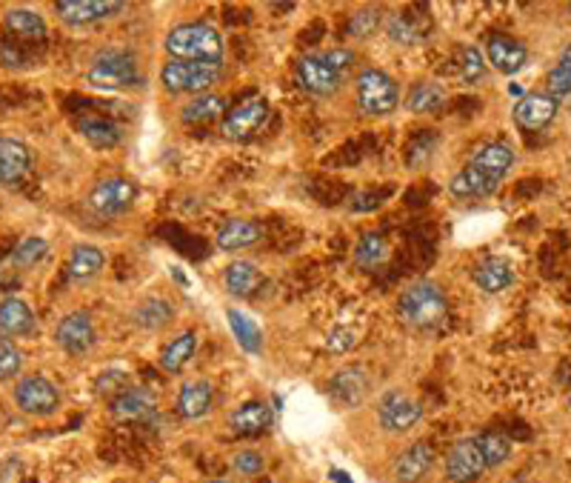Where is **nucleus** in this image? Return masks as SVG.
<instances>
[{
    "instance_id": "f3484780",
    "label": "nucleus",
    "mask_w": 571,
    "mask_h": 483,
    "mask_svg": "<svg viewBox=\"0 0 571 483\" xmlns=\"http://www.w3.org/2000/svg\"><path fill=\"white\" fill-rule=\"evenodd\" d=\"M155 409H158V395L149 386H135V383L109 403V412L118 423L146 421L155 415Z\"/></svg>"
},
{
    "instance_id": "1a4fd4ad",
    "label": "nucleus",
    "mask_w": 571,
    "mask_h": 483,
    "mask_svg": "<svg viewBox=\"0 0 571 483\" xmlns=\"http://www.w3.org/2000/svg\"><path fill=\"white\" fill-rule=\"evenodd\" d=\"M295 81L306 95H312L317 101H329L340 95L346 78L337 75L323 55H306L295 63Z\"/></svg>"
},
{
    "instance_id": "37998d69",
    "label": "nucleus",
    "mask_w": 571,
    "mask_h": 483,
    "mask_svg": "<svg viewBox=\"0 0 571 483\" xmlns=\"http://www.w3.org/2000/svg\"><path fill=\"white\" fill-rule=\"evenodd\" d=\"M263 466H266V461H263V455L257 449H240L229 461V469L240 478H255V475L263 472Z\"/></svg>"
},
{
    "instance_id": "3c124183",
    "label": "nucleus",
    "mask_w": 571,
    "mask_h": 483,
    "mask_svg": "<svg viewBox=\"0 0 571 483\" xmlns=\"http://www.w3.org/2000/svg\"><path fill=\"white\" fill-rule=\"evenodd\" d=\"M329 483H352V481L346 478V472H340V469H332V472H329Z\"/></svg>"
},
{
    "instance_id": "f03ea898",
    "label": "nucleus",
    "mask_w": 571,
    "mask_h": 483,
    "mask_svg": "<svg viewBox=\"0 0 571 483\" xmlns=\"http://www.w3.org/2000/svg\"><path fill=\"white\" fill-rule=\"evenodd\" d=\"M397 315L400 321L412 329H420V332H429V329H437L440 323L446 321L449 315V298L443 292L440 283L429 281H414L412 286H406L397 298Z\"/></svg>"
},
{
    "instance_id": "393cba45",
    "label": "nucleus",
    "mask_w": 571,
    "mask_h": 483,
    "mask_svg": "<svg viewBox=\"0 0 571 483\" xmlns=\"http://www.w3.org/2000/svg\"><path fill=\"white\" fill-rule=\"evenodd\" d=\"M197 346H200V332L197 329H183L180 335H175L160 349L158 366L166 375H178V372H183V366L197 355Z\"/></svg>"
},
{
    "instance_id": "cd10ccee",
    "label": "nucleus",
    "mask_w": 571,
    "mask_h": 483,
    "mask_svg": "<svg viewBox=\"0 0 571 483\" xmlns=\"http://www.w3.org/2000/svg\"><path fill=\"white\" fill-rule=\"evenodd\" d=\"M178 415L183 421H200L209 415L212 409V383L195 378V381H186L180 386L178 403H175Z\"/></svg>"
},
{
    "instance_id": "7ed1b4c3",
    "label": "nucleus",
    "mask_w": 571,
    "mask_h": 483,
    "mask_svg": "<svg viewBox=\"0 0 571 483\" xmlns=\"http://www.w3.org/2000/svg\"><path fill=\"white\" fill-rule=\"evenodd\" d=\"M355 103L363 118H389L400 106V86L389 72L377 66H363L355 75Z\"/></svg>"
},
{
    "instance_id": "0eeeda50",
    "label": "nucleus",
    "mask_w": 571,
    "mask_h": 483,
    "mask_svg": "<svg viewBox=\"0 0 571 483\" xmlns=\"http://www.w3.org/2000/svg\"><path fill=\"white\" fill-rule=\"evenodd\" d=\"M269 115H272V109H269L266 98H257V95L246 98V101H240L226 112V118L220 121V135L232 143L252 141L257 132L266 126Z\"/></svg>"
},
{
    "instance_id": "c756f323",
    "label": "nucleus",
    "mask_w": 571,
    "mask_h": 483,
    "mask_svg": "<svg viewBox=\"0 0 571 483\" xmlns=\"http://www.w3.org/2000/svg\"><path fill=\"white\" fill-rule=\"evenodd\" d=\"M263 283V272L255 261H232L223 272V286L232 298H252Z\"/></svg>"
},
{
    "instance_id": "79ce46f5",
    "label": "nucleus",
    "mask_w": 571,
    "mask_h": 483,
    "mask_svg": "<svg viewBox=\"0 0 571 483\" xmlns=\"http://www.w3.org/2000/svg\"><path fill=\"white\" fill-rule=\"evenodd\" d=\"M486 75V58L477 46H463V61H460V81L477 83Z\"/></svg>"
},
{
    "instance_id": "2f4dec72",
    "label": "nucleus",
    "mask_w": 571,
    "mask_h": 483,
    "mask_svg": "<svg viewBox=\"0 0 571 483\" xmlns=\"http://www.w3.org/2000/svg\"><path fill=\"white\" fill-rule=\"evenodd\" d=\"M3 29L12 38H20V41H40V38H46V21L35 9H9L3 15Z\"/></svg>"
},
{
    "instance_id": "a211bd4d",
    "label": "nucleus",
    "mask_w": 571,
    "mask_h": 483,
    "mask_svg": "<svg viewBox=\"0 0 571 483\" xmlns=\"http://www.w3.org/2000/svg\"><path fill=\"white\" fill-rule=\"evenodd\" d=\"M529 61V49L512 35L494 32L486 41V63H492L494 72L500 75H517Z\"/></svg>"
},
{
    "instance_id": "412c9836",
    "label": "nucleus",
    "mask_w": 571,
    "mask_h": 483,
    "mask_svg": "<svg viewBox=\"0 0 571 483\" xmlns=\"http://www.w3.org/2000/svg\"><path fill=\"white\" fill-rule=\"evenodd\" d=\"M466 166H472V169L483 172V175H489V178L503 181V178L512 172L514 149L509 143H500V141L483 143V146H477L472 155H469Z\"/></svg>"
},
{
    "instance_id": "f8f14e48",
    "label": "nucleus",
    "mask_w": 571,
    "mask_h": 483,
    "mask_svg": "<svg viewBox=\"0 0 571 483\" xmlns=\"http://www.w3.org/2000/svg\"><path fill=\"white\" fill-rule=\"evenodd\" d=\"M95 341H98L95 323L83 309L63 315L55 326V343L66 355H86L95 346Z\"/></svg>"
},
{
    "instance_id": "13d9d810",
    "label": "nucleus",
    "mask_w": 571,
    "mask_h": 483,
    "mask_svg": "<svg viewBox=\"0 0 571 483\" xmlns=\"http://www.w3.org/2000/svg\"><path fill=\"white\" fill-rule=\"evenodd\" d=\"M569 12H571V3H569Z\"/></svg>"
},
{
    "instance_id": "4c0bfd02",
    "label": "nucleus",
    "mask_w": 571,
    "mask_h": 483,
    "mask_svg": "<svg viewBox=\"0 0 571 483\" xmlns=\"http://www.w3.org/2000/svg\"><path fill=\"white\" fill-rule=\"evenodd\" d=\"M474 438H477V446H480L489 469H497V466H503V463L512 458V441L506 435H500V432H477Z\"/></svg>"
},
{
    "instance_id": "58836bf2",
    "label": "nucleus",
    "mask_w": 571,
    "mask_h": 483,
    "mask_svg": "<svg viewBox=\"0 0 571 483\" xmlns=\"http://www.w3.org/2000/svg\"><path fill=\"white\" fill-rule=\"evenodd\" d=\"M129 386H132L129 372H123V369H106V372H100L98 381H95V392H98V398L112 403L118 395H123Z\"/></svg>"
},
{
    "instance_id": "a18cd8bd",
    "label": "nucleus",
    "mask_w": 571,
    "mask_h": 483,
    "mask_svg": "<svg viewBox=\"0 0 571 483\" xmlns=\"http://www.w3.org/2000/svg\"><path fill=\"white\" fill-rule=\"evenodd\" d=\"M546 95H552L557 103L563 98H571V72L566 66L554 63L552 69L546 72Z\"/></svg>"
},
{
    "instance_id": "09e8293b",
    "label": "nucleus",
    "mask_w": 571,
    "mask_h": 483,
    "mask_svg": "<svg viewBox=\"0 0 571 483\" xmlns=\"http://www.w3.org/2000/svg\"><path fill=\"white\" fill-rule=\"evenodd\" d=\"M26 481V466L20 458H3L0 461V483H23Z\"/></svg>"
},
{
    "instance_id": "ddd939ff",
    "label": "nucleus",
    "mask_w": 571,
    "mask_h": 483,
    "mask_svg": "<svg viewBox=\"0 0 571 483\" xmlns=\"http://www.w3.org/2000/svg\"><path fill=\"white\" fill-rule=\"evenodd\" d=\"M372 392V378L366 375V369L360 366H346L332 375L329 381V398L340 406V409H357L369 401Z\"/></svg>"
},
{
    "instance_id": "5701e85b",
    "label": "nucleus",
    "mask_w": 571,
    "mask_h": 483,
    "mask_svg": "<svg viewBox=\"0 0 571 483\" xmlns=\"http://www.w3.org/2000/svg\"><path fill=\"white\" fill-rule=\"evenodd\" d=\"M106 266V252L92 243H78L72 246L69 258H66V278L72 283H86L98 278Z\"/></svg>"
},
{
    "instance_id": "e433bc0d",
    "label": "nucleus",
    "mask_w": 571,
    "mask_h": 483,
    "mask_svg": "<svg viewBox=\"0 0 571 483\" xmlns=\"http://www.w3.org/2000/svg\"><path fill=\"white\" fill-rule=\"evenodd\" d=\"M380 23H383V15H380V9H375V6L357 9L355 15L346 21L343 38H346V41H369V38H375L377 35Z\"/></svg>"
},
{
    "instance_id": "6e6552de",
    "label": "nucleus",
    "mask_w": 571,
    "mask_h": 483,
    "mask_svg": "<svg viewBox=\"0 0 571 483\" xmlns=\"http://www.w3.org/2000/svg\"><path fill=\"white\" fill-rule=\"evenodd\" d=\"M15 406L29 418H52L60 409V389L43 375H26L15 383Z\"/></svg>"
},
{
    "instance_id": "9b49d317",
    "label": "nucleus",
    "mask_w": 571,
    "mask_h": 483,
    "mask_svg": "<svg viewBox=\"0 0 571 483\" xmlns=\"http://www.w3.org/2000/svg\"><path fill=\"white\" fill-rule=\"evenodd\" d=\"M486 472H489V466H486V458H483L474 435L460 438L449 446V455H446L449 483H477Z\"/></svg>"
},
{
    "instance_id": "4468645a",
    "label": "nucleus",
    "mask_w": 571,
    "mask_h": 483,
    "mask_svg": "<svg viewBox=\"0 0 571 483\" xmlns=\"http://www.w3.org/2000/svg\"><path fill=\"white\" fill-rule=\"evenodd\" d=\"M55 12L66 26H92V23L126 12V3H118V0H60V3H55Z\"/></svg>"
},
{
    "instance_id": "6ab92c4d",
    "label": "nucleus",
    "mask_w": 571,
    "mask_h": 483,
    "mask_svg": "<svg viewBox=\"0 0 571 483\" xmlns=\"http://www.w3.org/2000/svg\"><path fill=\"white\" fill-rule=\"evenodd\" d=\"M272 423H275V412H272V406L266 401L237 403L235 409L229 412V418H226V426L235 435H246V438L263 435Z\"/></svg>"
},
{
    "instance_id": "f257e3e1",
    "label": "nucleus",
    "mask_w": 571,
    "mask_h": 483,
    "mask_svg": "<svg viewBox=\"0 0 571 483\" xmlns=\"http://www.w3.org/2000/svg\"><path fill=\"white\" fill-rule=\"evenodd\" d=\"M163 49L169 61H192V63H212L223 66L226 61V41L212 23L186 21L172 26L166 32Z\"/></svg>"
},
{
    "instance_id": "864d4df0",
    "label": "nucleus",
    "mask_w": 571,
    "mask_h": 483,
    "mask_svg": "<svg viewBox=\"0 0 571 483\" xmlns=\"http://www.w3.org/2000/svg\"><path fill=\"white\" fill-rule=\"evenodd\" d=\"M509 95H517V98H523V95H526V92H523V89H520V83H512V86H509Z\"/></svg>"
},
{
    "instance_id": "49530a36",
    "label": "nucleus",
    "mask_w": 571,
    "mask_h": 483,
    "mask_svg": "<svg viewBox=\"0 0 571 483\" xmlns=\"http://www.w3.org/2000/svg\"><path fill=\"white\" fill-rule=\"evenodd\" d=\"M323 58H326V63L335 69L337 75H343V78L357 66V55L352 49H329V52H323Z\"/></svg>"
},
{
    "instance_id": "20e7f679",
    "label": "nucleus",
    "mask_w": 571,
    "mask_h": 483,
    "mask_svg": "<svg viewBox=\"0 0 571 483\" xmlns=\"http://www.w3.org/2000/svg\"><path fill=\"white\" fill-rule=\"evenodd\" d=\"M223 81V66L192 61H166L160 66V86L169 95H209L212 86Z\"/></svg>"
},
{
    "instance_id": "72a5a7b5",
    "label": "nucleus",
    "mask_w": 571,
    "mask_h": 483,
    "mask_svg": "<svg viewBox=\"0 0 571 483\" xmlns=\"http://www.w3.org/2000/svg\"><path fill=\"white\" fill-rule=\"evenodd\" d=\"M443 103H446V89L437 81L414 83L406 95V109L412 115H434L443 109Z\"/></svg>"
},
{
    "instance_id": "6e6d98bb",
    "label": "nucleus",
    "mask_w": 571,
    "mask_h": 483,
    "mask_svg": "<svg viewBox=\"0 0 571 483\" xmlns=\"http://www.w3.org/2000/svg\"><path fill=\"white\" fill-rule=\"evenodd\" d=\"M509 483H526V481H509Z\"/></svg>"
},
{
    "instance_id": "f704fd0d",
    "label": "nucleus",
    "mask_w": 571,
    "mask_h": 483,
    "mask_svg": "<svg viewBox=\"0 0 571 483\" xmlns=\"http://www.w3.org/2000/svg\"><path fill=\"white\" fill-rule=\"evenodd\" d=\"M226 321L232 326V335H235L237 346L249 355H260L263 352V332L246 312L240 309H226Z\"/></svg>"
},
{
    "instance_id": "bb28decb",
    "label": "nucleus",
    "mask_w": 571,
    "mask_h": 483,
    "mask_svg": "<svg viewBox=\"0 0 571 483\" xmlns=\"http://www.w3.org/2000/svg\"><path fill=\"white\" fill-rule=\"evenodd\" d=\"M129 321L135 323L140 332H163L169 323L175 321V306L166 298L152 295V298H143V301L132 306Z\"/></svg>"
},
{
    "instance_id": "2eb2a0df",
    "label": "nucleus",
    "mask_w": 571,
    "mask_h": 483,
    "mask_svg": "<svg viewBox=\"0 0 571 483\" xmlns=\"http://www.w3.org/2000/svg\"><path fill=\"white\" fill-rule=\"evenodd\" d=\"M557 109H560V103L554 101L552 95H546V92H526L520 101L514 103L512 121L520 129H526V132H540V129H546L557 118Z\"/></svg>"
},
{
    "instance_id": "de8ad7c7",
    "label": "nucleus",
    "mask_w": 571,
    "mask_h": 483,
    "mask_svg": "<svg viewBox=\"0 0 571 483\" xmlns=\"http://www.w3.org/2000/svg\"><path fill=\"white\" fill-rule=\"evenodd\" d=\"M386 35L394 43H417V32L412 29V23L406 21V18H400V15H392L386 21Z\"/></svg>"
},
{
    "instance_id": "4d7b16f0",
    "label": "nucleus",
    "mask_w": 571,
    "mask_h": 483,
    "mask_svg": "<svg viewBox=\"0 0 571 483\" xmlns=\"http://www.w3.org/2000/svg\"><path fill=\"white\" fill-rule=\"evenodd\" d=\"M569 409H571V392H569Z\"/></svg>"
},
{
    "instance_id": "c9c22d12",
    "label": "nucleus",
    "mask_w": 571,
    "mask_h": 483,
    "mask_svg": "<svg viewBox=\"0 0 571 483\" xmlns=\"http://www.w3.org/2000/svg\"><path fill=\"white\" fill-rule=\"evenodd\" d=\"M386 258H389V243L383 235L377 232L360 235V241L355 243V263L360 269H377L380 263H386Z\"/></svg>"
},
{
    "instance_id": "423d86ee",
    "label": "nucleus",
    "mask_w": 571,
    "mask_h": 483,
    "mask_svg": "<svg viewBox=\"0 0 571 483\" xmlns=\"http://www.w3.org/2000/svg\"><path fill=\"white\" fill-rule=\"evenodd\" d=\"M423 421V403L406 389H389L377 401V423L389 435H409Z\"/></svg>"
},
{
    "instance_id": "7c9ffc66",
    "label": "nucleus",
    "mask_w": 571,
    "mask_h": 483,
    "mask_svg": "<svg viewBox=\"0 0 571 483\" xmlns=\"http://www.w3.org/2000/svg\"><path fill=\"white\" fill-rule=\"evenodd\" d=\"M263 238V229L255 221H246V218H235V221H226L217 229V249L223 252H243L249 246H255Z\"/></svg>"
},
{
    "instance_id": "39448f33",
    "label": "nucleus",
    "mask_w": 571,
    "mask_h": 483,
    "mask_svg": "<svg viewBox=\"0 0 571 483\" xmlns=\"http://www.w3.org/2000/svg\"><path fill=\"white\" fill-rule=\"evenodd\" d=\"M140 81L138 63L132 55L120 52V49H106L103 55H98L89 72H86V83L98 92H120L129 89Z\"/></svg>"
},
{
    "instance_id": "a19ab883",
    "label": "nucleus",
    "mask_w": 571,
    "mask_h": 483,
    "mask_svg": "<svg viewBox=\"0 0 571 483\" xmlns=\"http://www.w3.org/2000/svg\"><path fill=\"white\" fill-rule=\"evenodd\" d=\"M357 341H360V332H357L355 326H349V323H337L329 329V335H326V349L332 352V355H346L349 349H355Z\"/></svg>"
},
{
    "instance_id": "473e14b6",
    "label": "nucleus",
    "mask_w": 571,
    "mask_h": 483,
    "mask_svg": "<svg viewBox=\"0 0 571 483\" xmlns=\"http://www.w3.org/2000/svg\"><path fill=\"white\" fill-rule=\"evenodd\" d=\"M78 132L95 149H103V152L120 146V129L109 118H103V115H80Z\"/></svg>"
},
{
    "instance_id": "9d476101",
    "label": "nucleus",
    "mask_w": 571,
    "mask_h": 483,
    "mask_svg": "<svg viewBox=\"0 0 571 483\" xmlns=\"http://www.w3.org/2000/svg\"><path fill=\"white\" fill-rule=\"evenodd\" d=\"M135 198H138L135 181H129V178H103V181L92 186L86 203L100 218H118V215L132 209Z\"/></svg>"
},
{
    "instance_id": "aec40b11",
    "label": "nucleus",
    "mask_w": 571,
    "mask_h": 483,
    "mask_svg": "<svg viewBox=\"0 0 571 483\" xmlns=\"http://www.w3.org/2000/svg\"><path fill=\"white\" fill-rule=\"evenodd\" d=\"M35 329H38V318L23 298H3L0 301V338L15 341V338L35 335Z\"/></svg>"
},
{
    "instance_id": "603ef678",
    "label": "nucleus",
    "mask_w": 571,
    "mask_h": 483,
    "mask_svg": "<svg viewBox=\"0 0 571 483\" xmlns=\"http://www.w3.org/2000/svg\"><path fill=\"white\" fill-rule=\"evenodd\" d=\"M557 63H560V66H566V69L571 72V43L566 46V49H563V52H560V61Z\"/></svg>"
},
{
    "instance_id": "ea45409f",
    "label": "nucleus",
    "mask_w": 571,
    "mask_h": 483,
    "mask_svg": "<svg viewBox=\"0 0 571 483\" xmlns=\"http://www.w3.org/2000/svg\"><path fill=\"white\" fill-rule=\"evenodd\" d=\"M23 369V352L15 341L0 338V383L15 381Z\"/></svg>"
},
{
    "instance_id": "c85d7f7f",
    "label": "nucleus",
    "mask_w": 571,
    "mask_h": 483,
    "mask_svg": "<svg viewBox=\"0 0 571 483\" xmlns=\"http://www.w3.org/2000/svg\"><path fill=\"white\" fill-rule=\"evenodd\" d=\"M229 112V101L223 95H197V98H189V101L180 106L178 118L183 126H203V123H215L217 118H226Z\"/></svg>"
},
{
    "instance_id": "b1692460",
    "label": "nucleus",
    "mask_w": 571,
    "mask_h": 483,
    "mask_svg": "<svg viewBox=\"0 0 571 483\" xmlns=\"http://www.w3.org/2000/svg\"><path fill=\"white\" fill-rule=\"evenodd\" d=\"M497 178H489L483 172H477L472 166H463L457 175H452L449 181V195L457 201H477V198H492L494 192L500 189Z\"/></svg>"
},
{
    "instance_id": "4be33fe9",
    "label": "nucleus",
    "mask_w": 571,
    "mask_h": 483,
    "mask_svg": "<svg viewBox=\"0 0 571 483\" xmlns=\"http://www.w3.org/2000/svg\"><path fill=\"white\" fill-rule=\"evenodd\" d=\"M32 169V149L18 138H0V186L20 183Z\"/></svg>"
},
{
    "instance_id": "8fccbe9b",
    "label": "nucleus",
    "mask_w": 571,
    "mask_h": 483,
    "mask_svg": "<svg viewBox=\"0 0 571 483\" xmlns=\"http://www.w3.org/2000/svg\"><path fill=\"white\" fill-rule=\"evenodd\" d=\"M383 206V198L377 195V192H355L352 198H349V209L352 212H375V209H380Z\"/></svg>"
},
{
    "instance_id": "c03bdc74",
    "label": "nucleus",
    "mask_w": 571,
    "mask_h": 483,
    "mask_svg": "<svg viewBox=\"0 0 571 483\" xmlns=\"http://www.w3.org/2000/svg\"><path fill=\"white\" fill-rule=\"evenodd\" d=\"M46 252H49V243L43 241V238H26V241H20L15 246L12 261L18 263V266H35V263L46 258Z\"/></svg>"
},
{
    "instance_id": "dca6fc26",
    "label": "nucleus",
    "mask_w": 571,
    "mask_h": 483,
    "mask_svg": "<svg viewBox=\"0 0 571 483\" xmlns=\"http://www.w3.org/2000/svg\"><path fill=\"white\" fill-rule=\"evenodd\" d=\"M434 469V449L432 443L414 441L392 461L394 483H420L429 478Z\"/></svg>"
},
{
    "instance_id": "a878e982",
    "label": "nucleus",
    "mask_w": 571,
    "mask_h": 483,
    "mask_svg": "<svg viewBox=\"0 0 571 483\" xmlns=\"http://www.w3.org/2000/svg\"><path fill=\"white\" fill-rule=\"evenodd\" d=\"M472 281L480 292H486V295H500V292H506V289L514 283V266L506 261V258L492 255V258H486V261H480L474 266Z\"/></svg>"
},
{
    "instance_id": "5fc2aeb1",
    "label": "nucleus",
    "mask_w": 571,
    "mask_h": 483,
    "mask_svg": "<svg viewBox=\"0 0 571 483\" xmlns=\"http://www.w3.org/2000/svg\"><path fill=\"white\" fill-rule=\"evenodd\" d=\"M206 483H229L226 478H217V481H206Z\"/></svg>"
}]
</instances>
